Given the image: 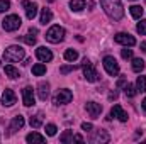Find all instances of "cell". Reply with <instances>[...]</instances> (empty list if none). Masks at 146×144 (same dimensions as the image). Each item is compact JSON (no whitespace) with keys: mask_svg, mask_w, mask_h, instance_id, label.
<instances>
[{"mask_svg":"<svg viewBox=\"0 0 146 144\" xmlns=\"http://www.w3.org/2000/svg\"><path fill=\"white\" fill-rule=\"evenodd\" d=\"M109 139L110 137L106 131H94L92 132V137H90L92 143H109Z\"/></svg>","mask_w":146,"mask_h":144,"instance_id":"cell-13","label":"cell"},{"mask_svg":"<svg viewBox=\"0 0 146 144\" xmlns=\"http://www.w3.org/2000/svg\"><path fill=\"white\" fill-rule=\"evenodd\" d=\"M2 104L7 105V107H10V105L15 104V93H14V90L7 88V90L3 92V95H2Z\"/></svg>","mask_w":146,"mask_h":144,"instance_id":"cell-15","label":"cell"},{"mask_svg":"<svg viewBox=\"0 0 146 144\" xmlns=\"http://www.w3.org/2000/svg\"><path fill=\"white\" fill-rule=\"evenodd\" d=\"M129 12H131V15H133L134 19H141V15H143V9H141L139 5H133V7H129Z\"/></svg>","mask_w":146,"mask_h":144,"instance_id":"cell-27","label":"cell"},{"mask_svg":"<svg viewBox=\"0 0 146 144\" xmlns=\"http://www.w3.org/2000/svg\"><path fill=\"white\" fill-rule=\"evenodd\" d=\"M136 90L139 92V93H145L146 92V76H138V80H136Z\"/></svg>","mask_w":146,"mask_h":144,"instance_id":"cell-23","label":"cell"},{"mask_svg":"<svg viewBox=\"0 0 146 144\" xmlns=\"http://www.w3.org/2000/svg\"><path fill=\"white\" fill-rule=\"evenodd\" d=\"M73 141H76V143H83V137H82L80 134H73Z\"/></svg>","mask_w":146,"mask_h":144,"instance_id":"cell-37","label":"cell"},{"mask_svg":"<svg viewBox=\"0 0 146 144\" xmlns=\"http://www.w3.org/2000/svg\"><path fill=\"white\" fill-rule=\"evenodd\" d=\"M72 98H73V93L68 88H63V90H60V92L54 95L53 104H54V105H65V104H70Z\"/></svg>","mask_w":146,"mask_h":144,"instance_id":"cell-6","label":"cell"},{"mask_svg":"<svg viewBox=\"0 0 146 144\" xmlns=\"http://www.w3.org/2000/svg\"><path fill=\"white\" fill-rule=\"evenodd\" d=\"M131 2H134V0H131Z\"/></svg>","mask_w":146,"mask_h":144,"instance_id":"cell-43","label":"cell"},{"mask_svg":"<svg viewBox=\"0 0 146 144\" xmlns=\"http://www.w3.org/2000/svg\"><path fill=\"white\" fill-rule=\"evenodd\" d=\"M60 141H61L63 144L73 143V131H65V132L60 136Z\"/></svg>","mask_w":146,"mask_h":144,"instance_id":"cell-26","label":"cell"},{"mask_svg":"<svg viewBox=\"0 0 146 144\" xmlns=\"http://www.w3.org/2000/svg\"><path fill=\"white\" fill-rule=\"evenodd\" d=\"M37 97H39V100H46L49 97V83L41 81L37 85Z\"/></svg>","mask_w":146,"mask_h":144,"instance_id":"cell-16","label":"cell"},{"mask_svg":"<svg viewBox=\"0 0 146 144\" xmlns=\"http://www.w3.org/2000/svg\"><path fill=\"white\" fill-rule=\"evenodd\" d=\"M143 108H145V112H146V98L143 100Z\"/></svg>","mask_w":146,"mask_h":144,"instance_id":"cell-42","label":"cell"},{"mask_svg":"<svg viewBox=\"0 0 146 144\" xmlns=\"http://www.w3.org/2000/svg\"><path fill=\"white\" fill-rule=\"evenodd\" d=\"M114 41L117 42V44H122V46H134L136 44V39L131 36V34H126V32H119V34H115L114 36Z\"/></svg>","mask_w":146,"mask_h":144,"instance_id":"cell-8","label":"cell"},{"mask_svg":"<svg viewBox=\"0 0 146 144\" xmlns=\"http://www.w3.org/2000/svg\"><path fill=\"white\" fill-rule=\"evenodd\" d=\"M141 51H145V53H146V41L141 42Z\"/></svg>","mask_w":146,"mask_h":144,"instance_id":"cell-40","label":"cell"},{"mask_svg":"<svg viewBox=\"0 0 146 144\" xmlns=\"http://www.w3.org/2000/svg\"><path fill=\"white\" fill-rule=\"evenodd\" d=\"M73 70H76V66H73V65H68V66H61V68H60V71L63 73V75H66V73L73 71Z\"/></svg>","mask_w":146,"mask_h":144,"instance_id":"cell-35","label":"cell"},{"mask_svg":"<svg viewBox=\"0 0 146 144\" xmlns=\"http://www.w3.org/2000/svg\"><path fill=\"white\" fill-rule=\"evenodd\" d=\"M24 56H26L24 49H22L21 46H15V44L5 48V51H3V59H5L7 63H17V61H21Z\"/></svg>","mask_w":146,"mask_h":144,"instance_id":"cell-2","label":"cell"},{"mask_svg":"<svg viewBox=\"0 0 146 144\" xmlns=\"http://www.w3.org/2000/svg\"><path fill=\"white\" fill-rule=\"evenodd\" d=\"M26 141L27 143H31V144H34V143H44L46 141V137L44 136H41L39 132H31V134H27V137H26Z\"/></svg>","mask_w":146,"mask_h":144,"instance_id":"cell-18","label":"cell"},{"mask_svg":"<svg viewBox=\"0 0 146 144\" xmlns=\"http://www.w3.org/2000/svg\"><path fill=\"white\" fill-rule=\"evenodd\" d=\"M29 32H31V34H37V29H34V27H31V29H29Z\"/></svg>","mask_w":146,"mask_h":144,"instance_id":"cell-41","label":"cell"},{"mask_svg":"<svg viewBox=\"0 0 146 144\" xmlns=\"http://www.w3.org/2000/svg\"><path fill=\"white\" fill-rule=\"evenodd\" d=\"M46 73V65H42V63H37L33 66V75L34 76H42Z\"/></svg>","mask_w":146,"mask_h":144,"instance_id":"cell-24","label":"cell"},{"mask_svg":"<svg viewBox=\"0 0 146 144\" xmlns=\"http://www.w3.org/2000/svg\"><path fill=\"white\" fill-rule=\"evenodd\" d=\"M56 131H58V129H56L54 124H48V126H46V134H48V136H54Z\"/></svg>","mask_w":146,"mask_h":144,"instance_id":"cell-32","label":"cell"},{"mask_svg":"<svg viewBox=\"0 0 146 144\" xmlns=\"http://www.w3.org/2000/svg\"><path fill=\"white\" fill-rule=\"evenodd\" d=\"M22 102H24V105H26V107H33V105L36 104L33 87H26V88L22 90Z\"/></svg>","mask_w":146,"mask_h":144,"instance_id":"cell-9","label":"cell"},{"mask_svg":"<svg viewBox=\"0 0 146 144\" xmlns=\"http://www.w3.org/2000/svg\"><path fill=\"white\" fill-rule=\"evenodd\" d=\"M42 119H44V115H42L41 112H39V114H36V115H33V117H31V120H29V122H31V127L39 129V127L42 126Z\"/></svg>","mask_w":146,"mask_h":144,"instance_id":"cell-20","label":"cell"},{"mask_svg":"<svg viewBox=\"0 0 146 144\" xmlns=\"http://www.w3.org/2000/svg\"><path fill=\"white\" fill-rule=\"evenodd\" d=\"M109 98L110 100H112V98H117V92H112V93L109 95Z\"/></svg>","mask_w":146,"mask_h":144,"instance_id":"cell-39","label":"cell"},{"mask_svg":"<svg viewBox=\"0 0 146 144\" xmlns=\"http://www.w3.org/2000/svg\"><path fill=\"white\" fill-rule=\"evenodd\" d=\"M51 19H53V12H51L49 9H42V10H41V19H39V22L46 26L48 22H51Z\"/></svg>","mask_w":146,"mask_h":144,"instance_id":"cell-19","label":"cell"},{"mask_svg":"<svg viewBox=\"0 0 146 144\" xmlns=\"http://www.w3.org/2000/svg\"><path fill=\"white\" fill-rule=\"evenodd\" d=\"M85 108H87L88 115H90V117H94V119H97V117L102 114V105H100V104H97V102H88V104L85 105Z\"/></svg>","mask_w":146,"mask_h":144,"instance_id":"cell-12","label":"cell"},{"mask_svg":"<svg viewBox=\"0 0 146 144\" xmlns=\"http://www.w3.org/2000/svg\"><path fill=\"white\" fill-rule=\"evenodd\" d=\"M136 31H138L139 34H146V20H143V19H141V22H138Z\"/></svg>","mask_w":146,"mask_h":144,"instance_id":"cell-31","label":"cell"},{"mask_svg":"<svg viewBox=\"0 0 146 144\" xmlns=\"http://www.w3.org/2000/svg\"><path fill=\"white\" fill-rule=\"evenodd\" d=\"M22 7H24V10H26V17H27L29 20H33L37 15V3L29 2V0H24V2H22Z\"/></svg>","mask_w":146,"mask_h":144,"instance_id":"cell-10","label":"cell"},{"mask_svg":"<svg viewBox=\"0 0 146 144\" xmlns=\"http://www.w3.org/2000/svg\"><path fill=\"white\" fill-rule=\"evenodd\" d=\"M65 59L73 63L75 59H78V53H76L75 49H66V51H65Z\"/></svg>","mask_w":146,"mask_h":144,"instance_id":"cell-28","label":"cell"},{"mask_svg":"<svg viewBox=\"0 0 146 144\" xmlns=\"http://www.w3.org/2000/svg\"><path fill=\"white\" fill-rule=\"evenodd\" d=\"M121 56H122L124 59H131V58H133V49H122V51H121Z\"/></svg>","mask_w":146,"mask_h":144,"instance_id":"cell-34","label":"cell"},{"mask_svg":"<svg viewBox=\"0 0 146 144\" xmlns=\"http://www.w3.org/2000/svg\"><path fill=\"white\" fill-rule=\"evenodd\" d=\"M65 29L61 27V26H53V27H49L48 29V32H46V39L49 41V42H53V44H58V42H61L63 39H65Z\"/></svg>","mask_w":146,"mask_h":144,"instance_id":"cell-3","label":"cell"},{"mask_svg":"<svg viewBox=\"0 0 146 144\" xmlns=\"http://www.w3.org/2000/svg\"><path fill=\"white\" fill-rule=\"evenodd\" d=\"M21 24H22L21 17H19V15H15V14H12V15H7V17L2 20V27H3L5 31H9V32H14V31H17V29L21 27Z\"/></svg>","mask_w":146,"mask_h":144,"instance_id":"cell-4","label":"cell"},{"mask_svg":"<svg viewBox=\"0 0 146 144\" xmlns=\"http://www.w3.org/2000/svg\"><path fill=\"white\" fill-rule=\"evenodd\" d=\"M24 117L22 115H15L14 119H12V122H10V131L12 132H15V131H19V129H22L24 127Z\"/></svg>","mask_w":146,"mask_h":144,"instance_id":"cell-17","label":"cell"},{"mask_svg":"<svg viewBox=\"0 0 146 144\" xmlns=\"http://www.w3.org/2000/svg\"><path fill=\"white\" fill-rule=\"evenodd\" d=\"M143 70H145V61H143L141 58H134V59H133V71L141 73Z\"/></svg>","mask_w":146,"mask_h":144,"instance_id":"cell-22","label":"cell"},{"mask_svg":"<svg viewBox=\"0 0 146 144\" xmlns=\"http://www.w3.org/2000/svg\"><path fill=\"white\" fill-rule=\"evenodd\" d=\"M82 70H83V76H85V80L87 81H90V83H94V81H97L99 80V73L97 70L94 68V65L85 58L83 59V63H82Z\"/></svg>","mask_w":146,"mask_h":144,"instance_id":"cell-5","label":"cell"},{"mask_svg":"<svg viewBox=\"0 0 146 144\" xmlns=\"http://www.w3.org/2000/svg\"><path fill=\"white\" fill-rule=\"evenodd\" d=\"M124 85H126V80H124V78H121V80L117 81V87H124Z\"/></svg>","mask_w":146,"mask_h":144,"instance_id":"cell-38","label":"cell"},{"mask_svg":"<svg viewBox=\"0 0 146 144\" xmlns=\"http://www.w3.org/2000/svg\"><path fill=\"white\" fill-rule=\"evenodd\" d=\"M124 93H126V97L131 98V97H134L138 93V90H136V87H133V85L127 83V85H124Z\"/></svg>","mask_w":146,"mask_h":144,"instance_id":"cell-29","label":"cell"},{"mask_svg":"<svg viewBox=\"0 0 146 144\" xmlns=\"http://www.w3.org/2000/svg\"><path fill=\"white\" fill-rule=\"evenodd\" d=\"M22 41H24L26 44H29V46H34V44H36V37L31 36V32H29L27 36H22Z\"/></svg>","mask_w":146,"mask_h":144,"instance_id":"cell-30","label":"cell"},{"mask_svg":"<svg viewBox=\"0 0 146 144\" xmlns=\"http://www.w3.org/2000/svg\"><path fill=\"white\" fill-rule=\"evenodd\" d=\"M100 5L104 9V12L109 15L112 20H121L124 15V9L121 0H100Z\"/></svg>","mask_w":146,"mask_h":144,"instance_id":"cell-1","label":"cell"},{"mask_svg":"<svg viewBox=\"0 0 146 144\" xmlns=\"http://www.w3.org/2000/svg\"><path fill=\"white\" fill-rule=\"evenodd\" d=\"M36 56H37V59L42 61V63H48V61L53 59V53H51L48 48H44V46H41V48L36 49Z\"/></svg>","mask_w":146,"mask_h":144,"instance_id":"cell-11","label":"cell"},{"mask_svg":"<svg viewBox=\"0 0 146 144\" xmlns=\"http://www.w3.org/2000/svg\"><path fill=\"white\" fill-rule=\"evenodd\" d=\"M5 75H7L9 78H12V80H14V78H17V76H19V70H17V68H14L12 65H7V66H5Z\"/></svg>","mask_w":146,"mask_h":144,"instance_id":"cell-25","label":"cell"},{"mask_svg":"<svg viewBox=\"0 0 146 144\" xmlns=\"http://www.w3.org/2000/svg\"><path fill=\"white\" fill-rule=\"evenodd\" d=\"M110 117H117L121 122H127V119H129V117H127V114L122 110L121 105H114V107H112V110H110ZM110 117H109V119H110Z\"/></svg>","mask_w":146,"mask_h":144,"instance_id":"cell-14","label":"cell"},{"mask_svg":"<svg viewBox=\"0 0 146 144\" xmlns=\"http://www.w3.org/2000/svg\"><path fill=\"white\" fill-rule=\"evenodd\" d=\"M70 9L73 12H80L85 9V0H72L70 2Z\"/></svg>","mask_w":146,"mask_h":144,"instance_id":"cell-21","label":"cell"},{"mask_svg":"<svg viewBox=\"0 0 146 144\" xmlns=\"http://www.w3.org/2000/svg\"><path fill=\"white\" fill-rule=\"evenodd\" d=\"M10 9V2L9 0H0V12H7Z\"/></svg>","mask_w":146,"mask_h":144,"instance_id":"cell-33","label":"cell"},{"mask_svg":"<svg viewBox=\"0 0 146 144\" xmlns=\"http://www.w3.org/2000/svg\"><path fill=\"white\" fill-rule=\"evenodd\" d=\"M102 63H104V68H106L107 75H110V76H117L119 75V65H117L114 56H106L102 59Z\"/></svg>","mask_w":146,"mask_h":144,"instance_id":"cell-7","label":"cell"},{"mask_svg":"<svg viewBox=\"0 0 146 144\" xmlns=\"http://www.w3.org/2000/svg\"><path fill=\"white\" fill-rule=\"evenodd\" d=\"M82 129H83V131H92L94 126H92L90 122H83V124H82Z\"/></svg>","mask_w":146,"mask_h":144,"instance_id":"cell-36","label":"cell"}]
</instances>
